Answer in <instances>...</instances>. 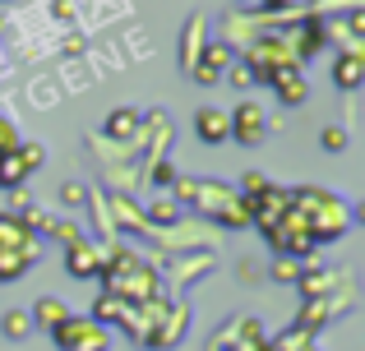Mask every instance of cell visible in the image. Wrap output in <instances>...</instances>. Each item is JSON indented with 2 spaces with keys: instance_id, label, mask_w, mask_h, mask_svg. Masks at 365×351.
Segmentation results:
<instances>
[{
  "instance_id": "836d02e7",
  "label": "cell",
  "mask_w": 365,
  "mask_h": 351,
  "mask_svg": "<svg viewBox=\"0 0 365 351\" xmlns=\"http://www.w3.org/2000/svg\"><path fill=\"white\" fill-rule=\"evenodd\" d=\"M305 351H324V347H319V342H314V347H305Z\"/></svg>"
},
{
  "instance_id": "2e32d148",
  "label": "cell",
  "mask_w": 365,
  "mask_h": 351,
  "mask_svg": "<svg viewBox=\"0 0 365 351\" xmlns=\"http://www.w3.org/2000/svg\"><path fill=\"white\" fill-rule=\"evenodd\" d=\"M107 194V213H111V226H116V236H139L143 241V231H148V222H143V204L134 194H116V189H102Z\"/></svg>"
},
{
  "instance_id": "d6986e66",
  "label": "cell",
  "mask_w": 365,
  "mask_h": 351,
  "mask_svg": "<svg viewBox=\"0 0 365 351\" xmlns=\"http://www.w3.org/2000/svg\"><path fill=\"white\" fill-rule=\"evenodd\" d=\"M28 319H33V333H56V328L70 319V305H65L61 296H42L33 310H28Z\"/></svg>"
},
{
  "instance_id": "4316f807",
  "label": "cell",
  "mask_w": 365,
  "mask_h": 351,
  "mask_svg": "<svg viewBox=\"0 0 365 351\" xmlns=\"http://www.w3.org/2000/svg\"><path fill=\"white\" fill-rule=\"evenodd\" d=\"M14 153H19V162H24L28 172H37V167L46 162V144H37V139H33V144H28V139H19Z\"/></svg>"
},
{
  "instance_id": "9c48e42d",
  "label": "cell",
  "mask_w": 365,
  "mask_h": 351,
  "mask_svg": "<svg viewBox=\"0 0 365 351\" xmlns=\"http://www.w3.org/2000/svg\"><path fill=\"white\" fill-rule=\"evenodd\" d=\"M227 120H232V144H241V148H259L268 139V111L255 98H241L227 111Z\"/></svg>"
},
{
  "instance_id": "f546056e",
  "label": "cell",
  "mask_w": 365,
  "mask_h": 351,
  "mask_svg": "<svg viewBox=\"0 0 365 351\" xmlns=\"http://www.w3.org/2000/svg\"><path fill=\"white\" fill-rule=\"evenodd\" d=\"M14 148H19V125L5 116V111H0V157L14 153Z\"/></svg>"
},
{
  "instance_id": "cb8c5ba5",
  "label": "cell",
  "mask_w": 365,
  "mask_h": 351,
  "mask_svg": "<svg viewBox=\"0 0 365 351\" xmlns=\"http://www.w3.org/2000/svg\"><path fill=\"white\" fill-rule=\"evenodd\" d=\"M0 337H9V342L33 337V319H28V310H5V315H0Z\"/></svg>"
},
{
  "instance_id": "7402d4cb",
  "label": "cell",
  "mask_w": 365,
  "mask_h": 351,
  "mask_svg": "<svg viewBox=\"0 0 365 351\" xmlns=\"http://www.w3.org/2000/svg\"><path fill=\"white\" fill-rule=\"evenodd\" d=\"M42 236H51L61 250H70V245H79L83 236V226H79V217H46V226H42Z\"/></svg>"
},
{
  "instance_id": "ac0fdd59",
  "label": "cell",
  "mask_w": 365,
  "mask_h": 351,
  "mask_svg": "<svg viewBox=\"0 0 365 351\" xmlns=\"http://www.w3.org/2000/svg\"><path fill=\"white\" fill-rule=\"evenodd\" d=\"M268 88L277 93V102H282V107H301V102L310 98V79H305V70H277Z\"/></svg>"
},
{
  "instance_id": "83f0119b",
  "label": "cell",
  "mask_w": 365,
  "mask_h": 351,
  "mask_svg": "<svg viewBox=\"0 0 365 351\" xmlns=\"http://www.w3.org/2000/svg\"><path fill=\"white\" fill-rule=\"evenodd\" d=\"M83 199H88V185H83V180H65V185H61V204L70 208V213H79Z\"/></svg>"
},
{
  "instance_id": "7c38bea8",
  "label": "cell",
  "mask_w": 365,
  "mask_h": 351,
  "mask_svg": "<svg viewBox=\"0 0 365 351\" xmlns=\"http://www.w3.org/2000/svg\"><path fill=\"white\" fill-rule=\"evenodd\" d=\"M232 65H236V51L222 42V37H208V42H204V56H199V65L190 70V79H195L199 88H213V83L222 79Z\"/></svg>"
},
{
  "instance_id": "484cf974",
  "label": "cell",
  "mask_w": 365,
  "mask_h": 351,
  "mask_svg": "<svg viewBox=\"0 0 365 351\" xmlns=\"http://www.w3.org/2000/svg\"><path fill=\"white\" fill-rule=\"evenodd\" d=\"M347 144H351L347 125H324V130H319V148H324V153H342Z\"/></svg>"
},
{
  "instance_id": "44dd1931",
  "label": "cell",
  "mask_w": 365,
  "mask_h": 351,
  "mask_svg": "<svg viewBox=\"0 0 365 351\" xmlns=\"http://www.w3.org/2000/svg\"><path fill=\"white\" fill-rule=\"evenodd\" d=\"M333 83H338L342 93H356L365 83V56H333Z\"/></svg>"
},
{
  "instance_id": "1f68e13d",
  "label": "cell",
  "mask_w": 365,
  "mask_h": 351,
  "mask_svg": "<svg viewBox=\"0 0 365 351\" xmlns=\"http://www.w3.org/2000/svg\"><path fill=\"white\" fill-rule=\"evenodd\" d=\"M236 278H241L245 287H250V282H259V268H255V263H250V254H245V263H241V268H236Z\"/></svg>"
},
{
  "instance_id": "f1b7e54d",
  "label": "cell",
  "mask_w": 365,
  "mask_h": 351,
  "mask_svg": "<svg viewBox=\"0 0 365 351\" xmlns=\"http://www.w3.org/2000/svg\"><path fill=\"white\" fill-rule=\"evenodd\" d=\"M222 79H227V83H232V88H236V93H245V98H250V93H255V88H259V83H255V74H250V70H245V65H241V61H236V65H232V70H227V74H222Z\"/></svg>"
},
{
  "instance_id": "e0dca14e",
  "label": "cell",
  "mask_w": 365,
  "mask_h": 351,
  "mask_svg": "<svg viewBox=\"0 0 365 351\" xmlns=\"http://www.w3.org/2000/svg\"><path fill=\"white\" fill-rule=\"evenodd\" d=\"M195 135H199V144H208V148L227 144V139H232V120H227V111L222 107H199L195 111Z\"/></svg>"
},
{
  "instance_id": "7a4b0ae2",
  "label": "cell",
  "mask_w": 365,
  "mask_h": 351,
  "mask_svg": "<svg viewBox=\"0 0 365 351\" xmlns=\"http://www.w3.org/2000/svg\"><path fill=\"white\" fill-rule=\"evenodd\" d=\"M287 199H292V208L305 217L314 245L342 241V236H347L351 226L365 217L361 204H347L342 194H333V189H324V185H296V189H287Z\"/></svg>"
},
{
  "instance_id": "4fadbf2b",
  "label": "cell",
  "mask_w": 365,
  "mask_h": 351,
  "mask_svg": "<svg viewBox=\"0 0 365 351\" xmlns=\"http://www.w3.org/2000/svg\"><path fill=\"white\" fill-rule=\"evenodd\" d=\"M190 319H195L190 300H171L167 315H162V324H158V333L148 337V347H153V351H171V347H180V342H185V333H190Z\"/></svg>"
},
{
  "instance_id": "8992f818",
  "label": "cell",
  "mask_w": 365,
  "mask_h": 351,
  "mask_svg": "<svg viewBox=\"0 0 365 351\" xmlns=\"http://www.w3.org/2000/svg\"><path fill=\"white\" fill-rule=\"evenodd\" d=\"M351 310H356V287H351V291H333V296H319V300H301V310H296L292 324L319 337L324 328L333 324V319L351 315Z\"/></svg>"
},
{
  "instance_id": "4dcf8cb0",
  "label": "cell",
  "mask_w": 365,
  "mask_h": 351,
  "mask_svg": "<svg viewBox=\"0 0 365 351\" xmlns=\"http://www.w3.org/2000/svg\"><path fill=\"white\" fill-rule=\"evenodd\" d=\"M259 189H268V176H264V172H245V176H241V189H236V194H241V199H255Z\"/></svg>"
},
{
  "instance_id": "ffe728a7",
  "label": "cell",
  "mask_w": 365,
  "mask_h": 351,
  "mask_svg": "<svg viewBox=\"0 0 365 351\" xmlns=\"http://www.w3.org/2000/svg\"><path fill=\"white\" fill-rule=\"evenodd\" d=\"M180 204L171 194H158V199H148V204H143V222H148V231H167V226H176L180 222Z\"/></svg>"
},
{
  "instance_id": "3957f363",
  "label": "cell",
  "mask_w": 365,
  "mask_h": 351,
  "mask_svg": "<svg viewBox=\"0 0 365 351\" xmlns=\"http://www.w3.org/2000/svg\"><path fill=\"white\" fill-rule=\"evenodd\" d=\"M37 259H42V236L19 213L0 208V282H19L28 268H37Z\"/></svg>"
},
{
  "instance_id": "e575fe53",
  "label": "cell",
  "mask_w": 365,
  "mask_h": 351,
  "mask_svg": "<svg viewBox=\"0 0 365 351\" xmlns=\"http://www.w3.org/2000/svg\"><path fill=\"white\" fill-rule=\"evenodd\" d=\"M264 351H268V347H264Z\"/></svg>"
},
{
  "instance_id": "d6a6232c",
  "label": "cell",
  "mask_w": 365,
  "mask_h": 351,
  "mask_svg": "<svg viewBox=\"0 0 365 351\" xmlns=\"http://www.w3.org/2000/svg\"><path fill=\"white\" fill-rule=\"evenodd\" d=\"M232 9H255V0H232Z\"/></svg>"
},
{
  "instance_id": "5b68a950",
  "label": "cell",
  "mask_w": 365,
  "mask_h": 351,
  "mask_svg": "<svg viewBox=\"0 0 365 351\" xmlns=\"http://www.w3.org/2000/svg\"><path fill=\"white\" fill-rule=\"evenodd\" d=\"M268 333H264V319L259 315H232L222 328H213L204 351H264Z\"/></svg>"
},
{
  "instance_id": "6da1fadb",
  "label": "cell",
  "mask_w": 365,
  "mask_h": 351,
  "mask_svg": "<svg viewBox=\"0 0 365 351\" xmlns=\"http://www.w3.org/2000/svg\"><path fill=\"white\" fill-rule=\"evenodd\" d=\"M102 278V291L107 296L125 300V305H143V300H158L167 296L162 291V268L148 250H134L130 241H116L107 250V268L98 273Z\"/></svg>"
},
{
  "instance_id": "30bf717a",
  "label": "cell",
  "mask_w": 365,
  "mask_h": 351,
  "mask_svg": "<svg viewBox=\"0 0 365 351\" xmlns=\"http://www.w3.org/2000/svg\"><path fill=\"white\" fill-rule=\"evenodd\" d=\"M259 33H268V23L255 14V9H227V14L217 19V33H213V37H222V42L232 46L236 56H241V51H245L250 42H255Z\"/></svg>"
},
{
  "instance_id": "5bb4252c",
  "label": "cell",
  "mask_w": 365,
  "mask_h": 351,
  "mask_svg": "<svg viewBox=\"0 0 365 351\" xmlns=\"http://www.w3.org/2000/svg\"><path fill=\"white\" fill-rule=\"evenodd\" d=\"M102 268H107V245H98L93 236H83L79 245H70V250H65V273H70V278L93 282Z\"/></svg>"
},
{
  "instance_id": "8fae6325",
  "label": "cell",
  "mask_w": 365,
  "mask_h": 351,
  "mask_svg": "<svg viewBox=\"0 0 365 351\" xmlns=\"http://www.w3.org/2000/svg\"><path fill=\"white\" fill-rule=\"evenodd\" d=\"M107 144H116V148H134L139 153V135H143V111L139 107H116L107 120H102V130H98Z\"/></svg>"
},
{
  "instance_id": "ba28073f",
  "label": "cell",
  "mask_w": 365,
  "mask_h": 351,
  "mask_svg": "<svg viewBox=\"0 0 365 351\" xmlns=\"http://www.w3.org/2000/svg\"><path fill=\"white\" fill-rule=\"evenodd\" d=\"M51 342L61 347V351H111V328L93 324L88 315H70L51 333Z\"/></svg>"
},
{
  "instance_id": "603a6c76",
  "label": "cell",
  "mask_w": 365,
  "mask_h": 351,
  "mask_svg": "<svg viewBox=\"0 0 365 351\" xmlns=\"http://www.w3.org/2000/svg\"><path fill=\"white\" fill-rule=\"evenodd\" d=\"M305 347H314V333H305V328H296V324H287L282 333L268 337V351H305Z\"/></svg>"
},
{
  "instance_id": "9a60e30c",
  "label": "cell",
  "mask_w": 365,
  "mask_h": 351,
  "mask_svg": "<svg viewBox=\"0 0 365 351\" xmlns=\"http://www.w3.org/2000/svg\"><path fill=\"white\" fill-rule=\"evenodd\" d=\"M204 42H208V14H190L185 23H180V37H176V65H180V74H190L199 65Z\"/></svg>"
},
{
  "instance_id": "52a82bcc",
  "label": "cell",
  "mask_w": 365,
  "mask_h": 351,
  "mask_svg": "<svg viewBox=\"0 0 365 351\" xmlns=\"http://www.w3.org/2000/svg\"><path fill=\"white\" fill-rule=\"evenodd\" d=\"M356 282H351L347 268H338V263H324V259H305L301 268V282H296V291H301V300H319V296H333V291H351Z\"/></svg>"
},
{
  "instance_id": "d4e9b609",
  "label": "cell",
  "mask_w": 365,
  "mask_h": 351,
  "mask_svg": "<svg viewBox=\"0 0 365 351\" xmlns=\"http://www.w3.org/2000/svg\"><path fill=\"white\" fill-rule=\"evenodd\" d=\"M301 268H305L301 259H282V254H277V259L268 263V278H273L277 287H296V282H301Z\"/></svg>"
},
{
  "instance_id": "277c9868",
  "label": "cell",
  "mask_w": 365,
  "mask_h": 351,
  "mask_svg": "<svg viewBox=\"0 0 365 351\" xmlns=\"http://www.w3.org/2000/svg\"><path fill=\"white\" fill-rule=\"evenodd\" d=\"M162 291L171 300H185V291H195L199 282H208L217 273V254H180V259H162Z\"/></svg>"
}]
</instances>
